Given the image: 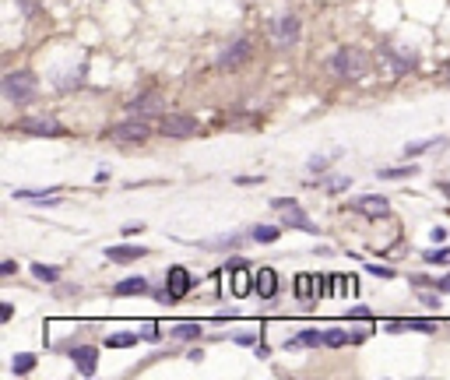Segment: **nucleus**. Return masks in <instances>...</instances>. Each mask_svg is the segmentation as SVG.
<instances>
[{"label": "nucleus", "mask_w": 450, "mask_h": 380, "mask_svg": "<svg viewBox=\"0 0 450 380\" xmlns=\"http://www.w3.org/2000/svg\"><path fill=\"white\" fill-rule=\"evenodd\" d=\"M419 173V166H394V170H380L376 176L380 180H405V176H415Z\"/></svg>", "instance_id": "obj_26"}, {"label": "nucleus", "mask_w": 450, "mask_h": 380, "mask_svg": "<svg viewBox=\"0 0 450 380\" xmlns=\"http://www.w3.org/2000/svg\"><path fill=\"white\" fill-rule=\"evenodd\" d=\"M436 289H440V292H450V275H443V279H436Z\"/></svg>", "instance_id": "obj_42"}, {"label": "nucleus", "mask_w": 450, "mask_h": 380, "mask_svg": "<svg viewBox=\"0 0 450 380\" xmlns=\"http://www.w3.org/2000/svg\"><path fill=\"white\" fill-rule=\"evenodd\" d=\"M138 342H141V331H138V335H134V331H117V335L106 338L109 349H131V345H138Z\"/></svg>", "instance_id": "obj_21"}, {"label": "nucleus", "mask_w": 450, "mask_h": 380, "mask_svg": "<svg viewBox=\"0 0 450 380\" xmlns=\"http://www.w3.org/2000/svg\"><path fill=\"white\" fill-rule=\"evenodd\" d=\"M229 271H233V282H229L233 296H247V292H253V271H247V264H243L240 257L229 261Z\"/></svg>", "instance_id": "obj_12"}, {"label": "nucleus", "mask_w": 450, "mask_h": 380, "mask_svg": "<svg viewBox=\"0 0 450 380\" xmlns=\"http://www.w3.org/2000/svg\"><path fill=\"white\" fill-rule=\"evenodd\" d=\"M18 8H22L25 15H35V8H39V4H35V0H18Z\"/></svg>", "instance_id": "obj_37"}, {"label": "nucleus", "mask_w": 450, "mask_h": 380, "mask_svg": "<svg viewBox=\"0 0 450 380\" xmlns=\"http://www.w3.org/2000/svg\"><path fill=\"white\" fill-rule=\"evenodd\" d=\"M165 289H169V296H173V303H176V299H183V296L194 289L190 271H187L183 264H173V267H169V275H165Z\"/></svg>", "instance_id": "obj_10"}, {"label": "nucleus", "mask_w": 450, "mask_h": 380, "mask_svg": "<svg viewBox=\"0 0 450 380\" xmlns=\"http://www.w3.org/2000/svg\"><path fill=\"white\" fill-rule=\"evenodd\" d=\"M267 35H271V42L281 46V49L296 46V42H299V18H292V15H278V18H271Z\"/></svg>", "instance_id": "obj_4"}, {"label": "nucleus", "mask_w": 450, "mask_h": 380, "mask_svg": "<svg viewBox=\"0 0 450 380\" xmlns=\"http://www.w3.org/2000/svg\"><path fill=\"white\" fill-rule=\"evenodd\" d=\"M49 194H56L53 187H46V190H15V197H22V201H53Z\"/></svg>", "instance_id": "obj_28"}, {"label": "nucleus", "mask_w": 450, "mask_h": 380, "mask_svg": "<svg viewBox=\"0 0 450 380\" xmlns=\"http://www.w3.org/2000/svg\"><path fill=\"white\" fill-rule=\"evenodd\" d=\"M349 342H352V335L342 331V328H327V331H324V345H327V349H342V345H349Z\"/></svg>", "instance_id": "obj_22"}, {"label": "nucleus", "mask_w": 450, "mask_h": 380, "mask_svg": "<svg viewBox=\"0 0 450 380\" xmlns=\"http://www.w3.org/2000/svg\"><path fill=\"white\" fill-rule=\"evenodd\" d=\"M338 155H342V148H338V151H327V155H313V158L306 162V170H310V173H320V170H327V162L338 158Z\"/></svg>", "instance_id": "obj_27"}, {"label": "nucleus", "mask_w": 450, "mask_h": 380, "mask_svg": "<svg viewBox=\"0 0 450 380\" xmlns=\"http://www.w3.org/2000/svg\"><path fill=\"white\" fill-rule=\"evenodd\" d=\"M169 335L180 338V342H194V338H201V324L197 320H180V324L169 328Z\"/></svg>", "instance_id": "obj_18"}, {"label": "nucleus", "mask_w": 450, "mask_h": 380, "mask_svg": "<svg viewBox=\"0 0 450 380\" xmlns=\"http://www.w3.org/2000/svg\"><path fill=\"white\" fill-rule=\"evenodd\" d=\"M0 271H4V275H15L18 264H15V261H4V264H0Z\"/></svg>", "instance_id": "obj_40"}, {"label": "nucleus", "mask_w": 450, "mask_h": 380, "mask_svg": "<svg viewBox=\"0 0 450 380\" xmlns=\"http://www.w3.org/2000/svg\"><path fill=\"white\" fill-rule=\"evenodd\" d=\"M144 254H148V247H134V243H120V247H109L106 250V257L112 264H131V261H141Z\"/></svg>", "instance_id": "obj_16"}, {"label": "nucleus", "mask_w": 450, "mask_h": 380, "mask_svg": "<svg viewBox=\"0 0 450 380\" xmlns=\"http://www.w3.org/2000/svg\"><path fill=\"white\" fill-rule=\"evenodd\" d=\"M253 292H257L260 299H274V296H278V275H274V267L253 271Z\"/></svg>", "instance_id": "obj_14"}, {"label": "nucleus", "mask_w": 450, "mask_h": 380, "mask_svg": "<svg viewBox=\"0 0 450 380\" xmlns=\"http://www.w3.org/2000/svg\"><path fill=\"white\" fill-rule=\"evenodd\" d=\"M352 317H356V320H369V310H362V306H356V310H352Z\"/></svg>", "instance_id": "obj_44"}, {"label": "nucleus", "mask_w": 450, "mask_h": 380, "mask_svg": "<svg viewBox=\"0 0 450 380\" xmlns=\"http://www.w3.org/2000/svg\"><path fill=\"white\" fill-rule=\"evenodd\" d=\"M158 131H162L165 138L183 141V138H194V134L201 131V124H197L194 117H187V113H165L162 124H158Z\"/></svg>", "instance_id": "obj_6"}, {"label": "nucleus", "mask_w": 450, "mask_h": 380, "mask_svg": "<svg viewBox=\"0 0 450 380\" xmlns=\"http://www.w3.org/2000/svg\"><path fill=\"white\" fill-rule=\"evenodd\" d=\"M144 292H148V279H141V275H131L112 286V296H144Z\"/></svg>", "instance_id": "obj_17"}, {"label": "nucleus", "mask_w": 450, "mask_h": 380, "mask_svg": "<svg viewBox=\"0 0 450 380\" xmlns=\"http://www.w3.org/2000/svg\"><path fill=\"white\" fill-rule=\"evenodd\" d=\"M32 275L39 279V282H60V267H53V264H32Z\"/></svg>", "instance_id": "obj_24"}, {"label": "nucleus", "mask_w": 450, "mask_h": 380, "mask_svg": "<svg viewBox=\"0 0 450 380\" xmlns=\"http://www.w3.org/2000/svg\"><path fill=\"white\" fill-rule=\"evenodd\" d=\"M422 257H426V264H450V247H436V250H426Z\"/></svg>", "instance_id": "obj_29"}, {"label": "nucleus", "mask_w": 450, "mask_h": 380, "mask_svg": "<svg viewBox=\"0 0 450 380\" xmlns=\"http://www.w3.org/2000/svg\"><path fill=\"white\" fill-rule=\"evenodd\" d=\"M71 359H74V370H78L81 377H92V373H95V363H99V349H95V345H81V349L71 352Z\"/></svg>", "instance_id": "obj_15"}, {"label": "nucleus", "mask_w": 450, "mask_h": 380, "mask_svg": "<svg viewBox=\"0 0 450 380\" xmlns=\"http://www.w3.org/2000/svg\"><path fill=\"white\" fill-rule=\"evenodd\" d=\"M369 331H373V324H366V328H356V331H349V335H352V342L359 345V342H366V338H369Z\"/></svg>", "instance_id": "obj_35"}, {"label": "nucleus", "mask_w": 450, "mask_h": 380, "mask_svg": "<svg viewBox=\"0 0 450 380\" xmlns=\"http://www.w3.org/2000/svg\"><path fill=\"white\" fill-rule=\"evenodd\" d=\"M317 345H324V331L310 328V331H299V338H292L285 349H317Z\"/></svg>", "instance_id": "obj_19"}, {"label": "nucleus", "mask_w": 450, "mask_h": 380, "mask_svg": "<svg viewBox=\"0 0 450 380\" xmlns=\"http://www.w3.org/2000/svg\"><path fill=\"white\" fill-rule=\"evenodd\" d=\"M109 138H117V141H148L151 138V124L134 117V120H124V124H112L109 127Z\"/></svg>", "instance_id": "obj_8"}, {"label": "nucleus", "mask_w": 450, "mask_h": 380, "mask_svg": "<svg viewBox=\"0 0 450 380\" xmlns=\"http://www.w3.org/2000/svg\"><path fill=\"white\" fill-rule=\"evenodd\" d=\"M447 81H450V67H447Z\"/></svg>", "instance_id": "obj_47"}, {"label": "nucleus", "mask_w": 450, "mask_h": 380, "mask_svg": "<svg viewBox=\"0 0 450 380\" xmlns=\"http://www.w3.org/2000/svg\"><path fill=\"white\" fill-rule=\"evenodd\" d=\"M429 236H433V240H436V243H440V240H447V229H443V226H436V229H433V233H429Z\"/></svg>", "instance_id": "obj_43"}, {"label": "nucleus", "mask_w": 450, "mask_h": 380, "mask_svg": "<svg viewBox=\"0 0 450 380\" xmlns=\"http://www.w3.org/2000/svg\"><path fill=\"white\" fill-rule=\"evenodd\" d=\"M327 187L338 194V190H349V187H352V180H349V176H331V180H327Z\"/></svg>", "instance_id": "obj_33"}, {"label": "nucleus", "mask_w": 450, "mask_h": 380, "mask_svg": "<svg viewBox=\"0 0 450 380\" xmlns=\"http://www.w3.org/2000/svg\"><path fill=\"white\" fill-rule=\"evenodd\" d=\"M356 211H362L366 219H387L390 215V201L387 197H376V194H366V197H356L352 201Z\"/></svg>", "instance_id": "obj_11"}, {"label": "nucleus", "mask_w": 450, "mask_h": 380, "mask_svg": "<svg viewBox=\"0 0 450 380\" xmlns=\"http://www.w3.org/2000/svg\"><path fill=\"white\" fill-rule=\"evenodd\" d=\"M250 53H253V39L240 35V39H233L229 46L222 49V57H218V67H222V71H236V67H243V64L250 60Z\"/></svg>", "instance_id": "obj_5"}, {"label": "nucleus", "mask_w": 450, "mask_h": 380, "mask_svg": "<svg viewBox=\"0 0 450 380\" xmlns=\"http://www.w3.org/2000/svg\"><path fill=\"white\" fill-rule=\"evenodd\" d=\"M380 64L394 78H401V74H408L415 67V53H408V49H380Z\"/></svg>", "instance_id": "obj_9"}, {"label": "nucleus", "mask_w": 450, "mask_h": 380, "mask_svg": "<svg viewBox=\"0 0 450 380\" xmlns=\"http://www.w3.org/2000/svg\"><path fill=\"white\" fill-rule=\"evenodd\" d=\"M419 296H422V303H426V306H440V296H433V292H422V289H419Z\"/></svg>", "instance_id": "obj_36"}, {"label": "nucleus", "mask_w": 450, "mask_h": 380, "mask_svg": "<svg viewBox=\"0 0 450 380\" xmlns=\"http://www.w3.org/2000/svg\"><path fill=\"white\" fill-rule=\"evenodd\" d=\"M366 271H369V275H376V279H394V271L383 267V264H366Z\"/></svg>", "instance_id": "obj_34"}, {"label": "nucleus", "mask_w": 450, "mask_h": 380, "mask_svg": "<svg viewBox=\"0 0 450 380\" xmlns=\"http://www.w3.org/2000/svg\"><path fill=\"white\" fill-rule=\"evenodd\" d=\"M127 110L134 113V117H155V113H162L165 110V99L158 95V92H144V95H138Z\"/></svg>", "instance_id": "obj_13"}, {"label": "nucleus", "mask_w": 450, "mask_h": 380, "mask_svg": "<svg viewBox=\"0 0 450 380\" xmlns=\"http://www.w3.org/2000/svg\"><path fill=\"white\" fill-rule=\"evenodd\" d=\"M18 127L25 134H32V138H64L67 134V127L60 120H53V117H25Z\"/></svg>", "instance_id": "obj_7"}, {"label": "nucleus", "mask_w": 450, "mask_h": 380, "mask_svg": "<svg viewBox=\"0 0 450 380\" xmlns=\"http://www.w3.org/2000/svg\"><path fill=\"white\" fill-rule=\"evenodd\" d=\"M327 71L338 74L342 81H359L369 71V53L366 49H338L334 57L327 60Z\"/></svg>", "instance_id": "obj_1"}, {"label": "nucleus", "mask_w": 450, "mask_h": 380, "mask_svg": "<svg viewBox=\"0 0 450 380\" xmlns=\"http://www.w3.org/2000/svg\"><path fill=\"white\" fill-rule=\"evenodd\" d=\"M11 317H15V306H11V303H4V310H0V320H4V324H8Z\"/></svg>", "instance_id": "obj_39"}, {"label": "nucleus", "mask_w": 450, "mask_h": 380, "mask_svg": "<svg viewBox=\"0 0 450 380\" xmlns=\"http://www.w3.org/2000/svg\"><path fill=\"white\" fill-rule=\"evenodd\" d=\"M440 141L433 138V141H412L408 148H405V155H422V151H429V148H436Z\"/></svg>", "instance_id": "obj_32"}, {"label": "nucleus", "mask_w": 450, "mask_h": 380, "mask_svg": "<svg viewBox=\"0 0 450 380\" xmlns=\"http://www.w3.org/2000/svg\"><path fill=\"white\" fill-rule=\"evenodd\" d=\"M271 208L274 211H281V222H285V226H292V229H303V233H320L317 229V222H310V215L292 201V197H271Z\"/></svg>", "instance_id": "obj_3"}, {"label": "nucleus", "mask_w": 450, "mask_h": 380, "mask_svg": "<svg viewBox=\"0 0 450 380\" xmlns=\"http://www.w3.org/2000/svg\"><path fill=\"white\" fill-rule=\"evenodd\" d=\"M317 282H320V275H296V296L299 299H313L317 296Z\"/></svg>", "instance_id": "obj_20"}, {"label": "nucleus", "mask_w": 450, "mask_h": 380, "mask_svg": "<svg viewBox=\"0 0 450 380\" xmlns=\"http://www.w3.org/2000/svg\"><path fill=\"white\" fill-rule=\"evenodd\" d=\"M278 236H281L278 226H257V229H250V240H253V243H274Z\"/></svg>", "instance_id": "obj_25"}, {"label": "nucleus", "mask_w": 450, "mask_h": 380, "mask_svg": "<svg viewBox=\"0 0 450 380\" xmlns=\"http://www.w3.org/2000/svg\"><path fill=\"white\" fill-rule=\"evenodd\" d=\"M405 328H408V331H426V335H433V331H436V320H422V317H419V320H405Z\"/></svg>", "instance_id": "obj_30"}, {"label": "nucleus", "mask_w": 450, "mask_h": 380, "mask_svg": "<svg viewBox=\"0 0 450 380\" xmlns=\"http://www.w3.org/2000/svg\"><path fill=\"white\" fill-rule=\"evenodd\" d=\"M0 88H4V99L25 106V102L35 99V74H32V71H11Z\"/></svg>", "instance_id": "obj_2"}, {"label": "nucleus", "mask_w": 450, "mask_h": 380, "mask_svg": "<svg viewBox=\"0 0 450 380\" xmlns=\"http://www.w3.org/2000/svg\"><path fill=\"white\" fill-rule=\"evenodd\" d=\"M260 180H264V176H236L240 187H250V183H260Z\"/></svg>", "instance_id": "obj_38"}, {"label": "nucleus", "mask_w": 450, "mask_h": 380, "mask_svg": "<svg viewBox=\"0 0 450 380\" xmlns=\"http://www.w3.org/2000/svg\"><path fill=\"white\" fill-rule=\"evenodd\" d=\"M32 370H35V356H32V352H18V356L11 359V373H15V377L32 373Z\"/></svg>", "instance_id": "obj_23"}, {"label": "nucleus", "mask_w": 450, "mask_h": 380, "mask_svg": "<svg viewBox=\"0 0 450 380\" xmlns=\"http://www.w3.org/2000/svg\"><path fill=\"white\" fill-rule=\"evenodd\" d=\"M124 233H127V236H138V233H144V222H134V226H127Z\"/></svg>", "instance_id": "obj_41"}, {"label": "nucleus", "mask_w": 450, "mask_h": 380, "mask_svg": "<svg viewBox=\"0 0 450 380\" xmlns=\"http://www.w3.org/2000/svg\"><path fill=\"white\" fill-rule=\"evenodd\" d=\"M236 345H253V335H236Z\"/></svg>", "instance_id": "obj_45"}, {"label": "nucleus", "mask_w": 450, "mask_h": 380, "mask_svg": "<svg viewBox=\"0 0 450 380\" xmlns=\"http://www.w3.org/2000/svg\"><path fill=\"white\" fill-rule=\"evenodd\" d=\"M440 190H443V194H447V197H450V183H440Z\"/></svg>", "instance_id": "obj_46"}, {"label": "nucleus", "mask_w": 450, "mask_h": 380, "mask_svg": "<svg viewBox=\"0 0 450 380\" xmlns=\"http://www.w3.org/2000/svg\"><path fill=\"white\" fill-rule=\"evenodd\" d=\"M141 338H144V342H158V338H162L155 320H144V324H141Z\"/></svg>", "instance_id": "obj_31"}]
</instances>
